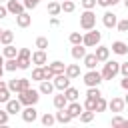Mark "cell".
<instances>
[{
  "label": "cell",
  "mask_w": 128,
  "mask_h": 128,
  "mask_svg": "<svg viewBox=\"0 0 128 128\" xmlns=\"http://www.w3.org/2000/svg\"><path fill=\"white\" fill-rule=\"evenodd\" d=\"M18 100L22 102V106H36L40 100V92L34 88H26V90L18 92Z\"/></svg>",
  "instance_id": "1"
},
{
  "label": "cell",
  "mask_w": 128,
  "mask_h": 128,
  "mask_svg": "<svg viewBox=\"0 0 128 128\" xmlns=\"http://www.w3.org/2000/svg\"><path fill=\"white\" fill-rule=\"evenodd\" d=\"M102 80H112V78H116L118 74H120V62H116V60H106L104 62V68H102Z\"/></svg>",
  "instance_id": "2"
},
{
  "label": "cell",
  "mask_w": 128,
  "mask_h": 128,
  "mask_svg": "<svg viewBox=\"0 0 128 128\" xmlns=\"http://www.w3.org/2000/svg\"><path fill=\"white\" fill-rule=\"evenodd\" d=\"M100 40H102V34H100L96 28L86 30V34H82V44H84L86 48H96V46L100 44Z\"/></svg>",
  "instance_id": "3"
},
{
  "label": "cell",
  "mask_w": 128,
  "mask_h": 128,
  "mask_svg": "<svg viewBox=\"0 0 128 128\" xmlns=\"http://www.w3.org/2000/svg\"><path fill=\"white\" fill-rule=\"evenodd\" d=\"M82 82L86 84V88H90V86H100L104 80H102V74H100L96 68H92V70H88L86 74H82Z\"/></svg>",
  "instance_id": "4"
},
{
  "label": "cell",
  "mask_w": 128,
  "mask_h": 128,
  "mask_svg": "<svg viewBox=\"0 0 128 128\" xmlns=\"http://www.w3.org/2000/svg\"><path fill=\"white\" fill-rule=\"evenodd\" d=\"M16 62H18L20 70L30 68V64H32V52H30V48H20L18 54H16Z\"/></svg>",
  "instance_id": "5"
},
{
  "label": "cell",
  "mask_w": 128,
  "mask_h": 128,
  "mask_svg": "<svg viewBox=\"0 0 128 128\" xmlns=\"http://www.w3.org/2000/svg\"><path fill=\"white\" fill-rule=\"evenodd\" d=\"M80 28L82 30H92L96 28V14L92 10H84L80 14Z\"/></svg>",
  "instance_id": "6"
},
{
  "label": "cell",
  "mask_w": 128,
  "mask_h": 128,
  "mask_svg": "<svg viewBox=\"0 0 128 128\" xmlns=\"http://www.w3.org/2000/svg\"><path fill=\"white\" fill-rule=\"evenodd\" d=\"M52 84H54V88L56 90H60V92H64L68 86H70V78L62 72V74H56L54 78H52Z\"/></svg>",
  "instance_id": "7"
},
{
  "label": "cell",
  "mask_w": 128,
  "mask_h": 128,
  "mask_svg": "<svg viewBox=\"0 0 128 128\" xmlns=\"http://www.w3.org/2000/svg\"><path fill=\"white\" fill-rule=\"evenodd\" d=\"M20 116H22V120L24 122H36L38 120V110L34 108V106H24L22 108V112H20Z\"/></svg>",
  "instance_id": "8"
},
{
  "label": "cell",
  "mask_w": 128,
  "mask_h": 128,
  "mask_svg": "<svg viewBox=\"0 0 128 128\" xmlns=\"http://www.w3.org/2000/svg\"><path fill=\"white\" fill-rule=\"evenodd\" d=\"M6 10H8V14L18 16V14H20V12H24L26 8H24V4H22L20 0H6Z\"/></svg>",
  "instance_id": "9"
},
{
  "label": "cell",
  "mask_w": 128,
  "mask_h": 128,
  "mask_svg": "<svg viewBox=\"0 0 128 128\" xmlns=\"http://www.w3.org/2000/svg\"><path fill=\"white\" fill-rule=\"evenodd\" d=\"M102 24L110 30V28H116V24H118V16L114 14V12H110V10H106L104 14H102Z\"/></svg>",
  "instance_id": "10"
},
{
  "label": "cell",
  "mask_w": 128,
  "mask_h": 128,
  "mask_svg": "<svg viewBox=\"0 0 128 128\" xmlns=\"http://www.w3.org/2000/svg\"><path fill=\"white\" fill-rule=\"evenodd\" d=\"M124 106H126L124 98H118V96H114V98L108 102V110H110V112H114V114H120V112L124 110Z\"/></svg>",
  "instance_id": "11"
},
{
  "label": "cell",
  "mask_w": 128,
  "mask_h": 128,
  "mask_svg": "<svg viewBox=\"0 0 128 128\" xmlns=\"http://www.w3.org/2000/svg\"><path fill=\"white\" fill-rule=\"evenodd\" d=\"M110 50H112L114 54H118V56H126V54H128V44L122 42V40H114L112 46H110Z\"/></svg>",
  "instance_id": "12"
},
{
  "label": "cell",
  "mask_w": 128,
  "mask_h": 128,
  "mask_svg": "<svg viewBox=\"0 0 128 128\" xmlns=\"http://www.w3.org/2000/svg\"><path fill=\"white\" fill-rule=\"evenodd\" d=\"M66 110H68V114H70L72 118H78V116H80V112L84 110V106H82L78 100H72V102H68V104H66Z\"/></svg>",
  "instance_id": "13"
},
{
  "label": "cell",
  "mask_w": 128,
  "mask_h": 128,
  "mask_svg": "<svg viewBox=\"0 0 128 128\" xmlns=\"http://www.w3.org/2000/svg\"><path fill=\"white\" fill-rule=\"evenodd\" d=\"M46 62H48L46 50H36V52H32V64H34V66H44Z\"/></svg>",
  "instance_id": "14"
},
{
  "label": "cell",
  "mask_w": 128,
  "mask_h": 128,
  "mask_svg": "<svg viewBox=\"0 0 128 128\" xmlns=\"http://www.w3.org/2000/svg\"><path fill=\"white\" fill-rule=\"evenodd\" d=\"M16 24H18V28H28V26L32 24V16L24 10V12H20V14L16 16Z\"/></svg>",
  "instance_id": "15"
},
{
  "label": "cell",
  "mask_w": 128,
  "mask_h": 128,
  "mask_svg": "<svg viewBox=\"0 0 128 128\" xmlns=\"http://www.w3.org/2000/svg\"><path fill=\"white\" fill-rule=\"evenodd\" d=\"M94 54H96L98 62H106V60L110 58V48H108V46H102V44H98V46H96V50H94Z\"/></svg>",
  "instance_id": "16"
},
{
  "label": "cell",
  "mask_w": 128,
  "mask_h": 128,
  "mask_svg": "<svg viewBox=\"0 0 128 128\" xmlns=\"http://www.w3.org/2000/svg\"><path fill=\"white\" fill-rule=\"evenodd\" d=\"M6 110H8V114H18V112H22V102L18 98H10L6 102Z\"/></svg>",
  "instance_id": "17"
},
{
  "label": "cell",
  "mask_w": 128,
  "mask_h": 128,
  "mask_svg": "<svg viewBox=\"0 0 128 128\" xmlns=\"http://www.w3.org/2000/svg\"><path fill=\"white\" fill-rule=\"evenodd\" d=\"M70 54H72L74 60H82V58L86 56V46H84V44H72Z\"/></svg>",
  "instance_id": "18"
},
{
  "label": "cell",
  "mask_w": 128,
  "mask_h": 128,
  "mask_svg": "<svg viewBox=\"0 0 128 128\" xmlns=\"http://www.w3.org/2000/svg\"><path fill=\"white\" fill-rule=\"evenodd\" d=\"M54 116H56V122H60V124H70V122L74 120V118L68 114V110H66V108H60Z\"/></svg>",
  "instance_id": "19"
},
{
  "label": "cell",
  "mask_w": 128,
  "mask_h": 128,
  "mask_svg": "<svg viewBox=\"0 0 128 128\" xmlns=\"http://www.w3.org/2000/svg\"><path fill=\"white\" fill-rule=\"evenodd\" d=\"M82 62H84V66H86V68H88V70H92V68H96V66H98V64H100V62H98V58H96V54H94V52H92V54H88V52H86V56H84V58H82Z\"/></svg>",
  "instance_id": "20"
},
{
  "label": "cell",
  "mask_w": 128,
  "mask_h": 128,
  "mask_svg": "<svg viewBox=\"0 0 128 128\" xmlns=\"http://www.w3.org/2000/svg\"><path fill=\"white\" fill-rule=\"evenodd\" d=\"M64 74H66L70 80L78 78V76H80V64H66V70H64Z\"/></svg>",
  "instance_id": "21"
},
{
  "label": "cell",
  "mask_w": 128,
  "mask_h": 128,
  "mask_svg": "<svg viewBox=\"0 0 128 128\" xmlns=\"http://www.w3.org/2000/svg\"><path fill=\"white\" fill-rule=\"evenodd\" d=\"M52 104H54V108H56V110H60V108H66V104H68V98L64 96V92H60V94H56V96L52 98Z\"/></svg>",
  "instance_id": "22"
},
{
  "label": "cell",
  "mask_w": 128,
  "mask_h": 128,
  "mask_svg": "<svg viewBox=\"0 0 128 128\" xmlns=\"http://www.w3.org/2000/svg\"><path fill=\"white\" fill-rule=\"evenodd\" d=\"M54 90H56V88H54V84H52L50 80H42V82H40V88H38V92H40V94H46V96H50Z\"/></svg>",
  "instance_id": "23"
},
{
  "label": "cell",
  "mask_w": 128,
  "mask_h": 128,
  "mask_svg": "<svg viewBox=\"0 0 128 128\" xmlns=\"http://www.w3.org/2000/svg\"><path fill=\"white\" fill-rule=\"evenodd\" d=\"M46 12H48L50 16H58V14L62 12V8H60V2H58V0H52V2H48V8H46Z\"/></svg>",
  "instance_id": "24"
},
{
  "label": "cell",
  "mask_w": 128,
  "mask_h": 128,
  "mask_svg": "<svg viewBox=\"0 0 128 128\" xmlns=\"http://www.w3.org/2000/svg\"><path fill=\"white\" fill-rule=\"evenodd\" d=\"M48 66H50V70L54 72V76H56V74H62V72L66 70V64H64L62 60H54V62H50Z\"/></svg>",
  "instance_id": "25"
},
{
  "label": "cell",
  "mask_w": 128,
  "mask_h": 128,
  "mask_svg": "<svg viewBox=\"0 0 128 128\" xmlns=\"http://www.w3.org/2000/svg\"><path fill=\"white\" fill-rule=\"evenodd\" d=\"M12 40H14V32H12V30H2V34H0V44L6 46V44H12Z\"/></svg>",
  "instance_id": "26"
},
{
  "label": "cell",
  "mask_w": 128,
  "mask_h": 128,
  "mask_svg": "<svg viewBox=\"0 0 128 128\" xmlns=\"http://www.w3.org/2000/svg\"><path fill=\"white\" fill-rule=\"evenodd\" d=\"M94 116H96V112H92V110H82L78 118H80L82 124H90V122L94 120Z\"/></svg>",
  "instance_id": "27"
},
{
  "label": "cell",
  "mask_w": 128,
  "mask_h": 128,
  "mask_svg": "<svg viewBox=\"0 0 128 128\" xmlns=\"http://www.w3.org/2000/svg\"><path fill=\"white\" fill-rule=\"evenodd\" d=\"M16 54H18V50H16V46H12V44H6V46L2 48V56H4V58H16Z\"/></svg>",
  "instance_id": "28"
},
{
  "label": "cell",
  "mask_w": 128,
  "mask_h": 128,
  "mask_svg": "<svg viewBox=\"0 0 128 128\" xmlns=\"http://www.w3.org/2000/svg\"><path fill=\"white\" fill-rule=\"evenodd\" d=\"M60 8H62V12H74L76 10V2L74 0H60Z\"/></svg>",
  "instance_id": "29"
},
{
  "label": "cell",
  "mask_w": 128,
  "mask_h": 128,
  "mask_svg": "<svg viewBox=\"0 0 128 128\" xmlns=\"http://www.w3.org/2000/svg\"><path fill=\"white\" fill-rule=\"evenodd\" d=\"M64 96L68 98V102H72V100H78V96H80V92L74 88V86H68L66 90H64Z\"/></svg>",
  "instance_id": "30"
},
{
  "label": "cell",
  "mask_w": 128,
  "mask_h": 128,
  "mask_svg": "<svg viewBox=\"0 0 128 128\" xmlns=\"http://www.w3.org/2000/svg\"><path fill=\"white\" fill-rule=\"evenodd\" d=\"M40 122H42L44 126H54V124H56V116H54V114H50V112H46V114H42Z\"/></svg>",
  "instance_id": "31"
},
{
  "label": "cell",
  "mask_w": 128,
  "mask_h": 128,
  "mask_svg": "<svg viewBox=\"0 0 128 128\" xmlns=\"http://www.w3.org/2000/svg\"><path fill=\"white\" fill-rule=\"evenodd\" d=\"M106 108H108V100H106L104 96H98V98H96V110H94V112H104Z\"/></svg>",
  "instance_id": "32"
},
{
  "label": "cell",
  "mask_w": 128,
  "mask_h": 128,
  "mask_svg": "<svg viewBox=\"0 0 128 128\" xmlns=\"http://www.w3.org/2000/svg\"><path fill=\"white\" fill-rule=\"evenodd\" d=\"M18 68V62H16V58H6L4 60V70H8V72H14Z\"/></svg>",
  "instance_id": "33"
},
{
  "label": "cell",
  "mask_w": 128,
  "mask_h": 128,
  "mask_svg": "<svg viewBox=\"0 0 128 128\" xmlns=\"http://www.w3.org/2000/svg\"><path fill=\"white\" fill-rule=\"evenodd\" d=\"M32 80H34V82H42V80H44V70H42V66H36V68L32 70Z\"/></svg>",
  "instance_id": "34"
},
{
  "label": "cell",
  "mask_w": 128,
  "mask_h": 128,
  "mask_svg": "<svg viewBox=\"0 0 128 128\" xmlns=\"http://www.w3.org/2000/svg\"><path fill=\"white\" fill-rule=\"evenodd\" d=\"M86 96H88V98H98V96H102L100 86H90V88L86 90Z\"/></svg>",
  "instance_id": "35"
},
{
  "label": "cell",
  "mask_w": 128,
  "mask_h": 128,
  "mask_svg": "<svg viewBox=\"0 0 128 128\" xmlns=\"http://www.w3.org/2000/svg\"><path fill=\"white\" fill-rule=\"evenodd\" d=\"M10 96H12V92L8 90V86L6 88H0V104H6L10 100Z\"/></svg>",
  "instance_id": "36"
},
{
  "label": "cell",
  "mask_w": 128,
  "mask_h": 128,
  "mask_svg": "<svg viewBox=\"0 0 128 128\" xmlns=\"http://www.w3.org/2000/svg\"><path fill=\"white\" fill-rule=\"evenodd\" d=\"M36 48L38 50H46L48 48V38L46 36H38L36 38Z\"/></svg>",
  "instance_id": "37"
},
{
  "label": "cell",
  "mask_w": 128,
  "mask_h": 128,
  "mask_svg": "<svg viewBox=\"0 0 128 128\" xmlns=\"http://www.w3.org/2000/svg\"><path fill=\"white\" fill-rule=\"evenodd\" d=\"M82 106H84V110H92V112H94V110H96V98H88V96H86V100H84Z\"/></svg>",
  "instance_id": "38"
},
{
  "label": "cell",
  "mask_w": 128,
  "mask_h": 128,
  "mask_svg": "<svg viewBox=\"0 0 128 128\" xmlns=\"http://www.w3.org/2000/svg\"><path fill=\"white\" fill-rule=\"evenodd\" d=\"M68 40H70V44H82V32H72L68 36Z\"/></svg>",
  "instance_id": "39"
},
{
  "label": "cell",
  "mask_w": 128,
  "mask_h": 128,
  "mask_svg": "<svg viewBox=\"0 0 128 128\" xmlns=\"http://www.w3.org/2000/svg\"><path fill=\"white\" fill-rule=\"evenodd\" d=\"M80 4H82V8H84V10H94V8L98 6V2H96V0H80Z\"/></svg>",
  "instance_id": "40"
},
{
  "label": "cell",
  "mask_w": 128,
  "mask_h": 128,
  "mask_svg": "<svg viewBox=\"0 0 128 128\" xmlns=\"http://www.w3.org/2000/svg\"><path fill=\"white\" fill-rule=\"evenodd\" d=\"M30 88V78H18V92Z\"/></svg>",
  "instance_id": "41"
},
{
  "label": "cell",
  "mask_w": 128,
  "mask_h": 128,
  "mask_svg": "<svg viewBox=\"0 0 128 128\" xmlns=\"http://www.w3.org/2000/svg\"><path fill=\"white\" fill-rule=\"evenodd\" d=\"M116 28H118V32H128V18H122V20H118Z\"/></svg>",
  "instance_id": "42"
},
{
  "label": "cell",
  "mask_w": 128,
  "mask_h": 128,
  "mask_svg": "<svg viewBox=\"0 0 128 128\" xmlns=\"http://www.w3.org/2000/svg\"><path fill=\"white\" fill-rule=\"evenodd\" d=\"M98 2V6H102V8H110V6H116L120 0H96Z\"/></svg>",
  "instance_id": "43"
},
{
  "label": "cell",
  "mask_w": 128,
  "mask_h": 128,
  "mask_svg": "<svg viewBox=\"0 0 128 128\" xmlns=\"http://www.w3.org/2000/svg\"><path fill=\"white\" fill-rule=\"evenodd\" d=\"M22 4H24V8H26V10H34V8L40 4V0H24Z\"/></svg>",
  "instance_id": "44"
},
{
  "label": "cell",
  "mask_w": 128,
  "mask_h": 128,
  "mask_svg": "<svg viewBox=\"0 0 128 128\" xmlns=\"http://www.w3.org/2000/svg\"><path fill=\"white\" fill-rule=\"evenodd\" d=\"M42 70H44V80H52V78H54V72L50 70V66H48V64H44V66H42Z\"/></svg>",
  "instance_id": "45"
},
{
  "label": "cell",
  "mask_w": 128,
  "mask_h": 128,
  "mask_svg": "<svg viewBox=\"0 0 128 128\" xmlns=\"http://www.w3.org/2000/svg\"><path fill=\"white\" fill-rule=\"evenodd\" d=\"M124 120H126V118H122L120 114H116V116L112 118V126H124Z\"/></svg>",
  "instance_id": "46"
},
{
  "label": "cell",
  "mask_w": 128,
  "mask_h": 128,
  "mask_svg": "<svg viewBox=\"0 0 128 128\" xmlns=\"http://www.w3.org/2000/svg\"><path fill=\"white\" fill-rule=\"evenodd\" d=\"M8 110H0V124L4 126V124H8Z\"/></svg>",
  "instance_id": "47"
},
{
  "label": "cell",
  "mask_w": 128,
  "mask_h": 128,
  "mask_svg": "<svg viewBox=\"0 0 128 128\" xmlns=\"http://www.w3.org/2000/svg\"><path fill=\"white\" fill-rule=\"evenodd\" d=\"M120 74L128 76V62H120Z\"/></svg>",
  "instance_id": "48"
},
{
  "label": "cell",
  "mask_w": 128,
  "mask_h": 128,
  "mask_svg": "<svg viewBox=\"0 0 128 128\" xmlns=\"http://www.w3.org/2000/svg\"><path fill=\"white\" fill-rule=\"evenodd\" d=\"M6 16H8V10H6V6H2V4H0V20H4Z\"/></svg>",
  "instance_id": "49"
},
{
  "label": "cell",
  "mask_w": 128,
  "mask_h": 128,
  "mask_svg": "<svg viewBox=\"0 0 128 128\" xmlns=\"http://www.w3.org/2000/svg\"><path fill=\"white\" fill-rule=\"evenodd\" d=\"M120 86H122V90H128V76H122V80H120Z\"/></svg>",
  "instance_id": "50"
},
{
  "label": "cell",
  "mask_w": 128,
  "mask_h": 128,
  "mask_svg": "<svg viewBox=\"0 0 128 128\" xmlns=\"http://www.w3.org/2000/svg\"><path fill=\"white\" fill-rule=\"evenodd\" d=\"M58 24H60L58 16H52V18H50V26H58Z\"/></svg>",
  "instance_id": "51"
},
{
  "label": "cell",
  "mask_w": 128,
  "mask_h": 128,
  "mask_svg": "<svg viewBox=\"0 0 128 128\" xmlns=\"http://www.w3.org/2000/svg\"><path fill=\"white\" fill-rule=\"evenodd\" d=\"M4 60H6V58H4L2 54H0V66H4Z\"/></svg>",
  "instance_id": "52"
},
{
  "label": "cell",
  "mask_w": 128,
  "mask_h": 128,
  "mask_svg": "<svg viewBox=\"0 0 128 128\" xmlns=\"http://www.w3.org/2000/svg\"><path fill=\"white\" fill-rule=\"evenodd\" d=\"M4 76V66H0V78Z\"/></svg>",
  "instance_id": "53"
},
{
  "label": "cell",
  "mask_w": 128,
  "mask_h": 128,
  "mask_svg": "<svg viewBox=\"0 0 128 128\" xmlns=\"http://www.w3.org/2000/svg\"><path fill=\"white\" fill-rule=\"evenodd\" d=\"M124 102L128 104V90H126V96H124Z\"/></svg>",
  "instance_id": "54"
},
{
  "label": "cell",
  "mask_w": 128,
  "mask_h": 128,
  "mask_svg": "<svg viewBox=\"0 0 128 128\" xmlns=\"http://www.w3.org/2000/svg\"><path fill=\"white\" fill-rule=\"evenodd\" d=\"M122 2H124V8L128 10V0H122Z\"/></svg>",
  "instance_id": "55"
},
{
  "label": "cell",
  "mask_w": 128,
  "mask_h": 128,
  "mask_svg": "<svg viewBox=\"0 0 128 128\" xmlns=\"http://www.w3.org/2000/svg\"><path fill=\"white\" fill-rule=\"evenodd\" d=\"M124 126H128V120H124Z\"/></svg>",
  "instance_id": "56"
},
{
  "label": "cell",
  "mask_w": 128,
  "mask_h": 128,
  "mask_svg": "<svg viewBox=\"0 0 128 128\" xmlns=\"http://www.w3.org/2000/svg\"><path fill=\"white\" fill-rule=\"evenodd\" d=\"M2 30H4V28H0V34H2Z\"/></svg>",
  "instance_id": "57"
},
{
  "label": "cell",
  "mask_w": 128,
  "mask_h": 128,
  "mask_svg": "<svg viewBox=\"0 0 128 128\" xmlns=\"http://www.w3.org/2000/svg\"><path fill=\"white\" fill-rule=\"evenodd\" d=\"M2 2H6V0H0V4H2Z\"/></svg>",
  "instance_id": "58"
},
{
  "label": "cell",
  "mask_w": 128,
  "mask_h": 128,
  "mask_svg": "<svg viewBox=\"0 0 128 128\" xmlns=\"http://www.w3.org/2000/svg\"><path fill=\"white\" fill-rule=\"evenodd\" d=\"M74 2H76V0H74Z\"/></svg>",
  "instance_id": "59"
},
{
  "label": "cell",
  "mask_w": 128,
  "mask_h": 128,
  "mask_svg": "<svg viewBox=\"0 0 128 128\" xmlns=\"http://www.w3.org/2000/svg\"><path fill=\"white\" fill-rule=\"evenodd\" d=\"M58 2H60V0H58Z\"/></svg>",
  "instance_id": "60"
}]
</instances>
